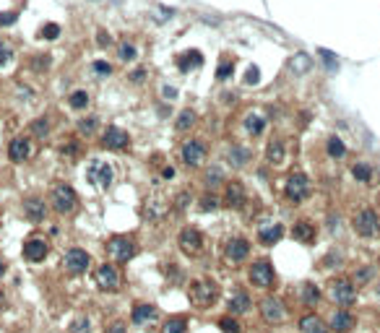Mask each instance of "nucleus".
Returning a JSON list of instances; mask_svg holds the SVG:
<instances>
[{
    "mask_svg": "<svg viewBox=\"0 0 380 333\" xmlns=\"http://www.w3.org/2000/svg\"><path fill=\"white\" fill-rule=\"evenodd\" d=\"M219 292L222 289L214 279H195L188 286V300L198 310H209L216 304V300H219Z\"/></svg>",
    "mask_w": 380,
    "mask_h": 333,
    "instance_id": "obj_1",
    "label": "nucleus"
},
{
    "mask_svg": "<svg viewBox=\"0 0 380 333\" xmlns=\"http://www.w3.org/2000/svg\"><path fill=\"white\" fill-rule=\"evenodd\" d=\"M50 208L55 211V214L60 216H70L73 211L78 208V193L73 185H68V182H58V185H52V190H50Z\"/></svg>",
    "mask_w": 380,
    "mask_h": 333,
    "instance_id": "obj_2",
    "label": "nucleus"
},
{
    "mask_svg": "<svg viewBox=\"0 0 380 333\" xmlns=\"http://www.w3.org/2000/svg\"><path fill=\"white\" fill-rule=\"evenodd\" d=\"M357 297H359V286L347 279V276H336V279L328 281V300L336 304V307H351L357 304Z\"/></svg>",
    "mask_w": 380,
    "mask_h": 333,
    "instance_id": "obj_3",
    "label": "nucleus"
},
{
    "mask_svg": "<svg viewBox=\"0 0 380 333\" xmlns=\"http://www.w3.org/2000/svg\"><path fill=\"white\" fill-rule=\"evenodd\" d=\"M104 250H107V255L112 258L115 266H125V263H130L133 258H135V253H138V245H135V239L130 234H115V237L107 239Z\"/></svg>",
    "mask_w": 380,
    "mask_h": 333,
    "instance_id": "obj_4",
    "label": "nucleus"
},
{
    "mask_svg": "<svg viewBox=\"0 0 380 333\" xmlns=\"http://www.w3.org/2000/svg\"><path fill=\"white\" fill-rule=\"evenodd\" d=\"M310 193H313V182H310V177H307L305 172H292L286 177V182H284V198L289 200V203H294V206H300L302 200H307L310 198Z\"/></svg>",
    "mask_w": 380,
    "mask_h": 333,
    "instance_id": "obj_5",
    "label": "nucleus"
},
{
    "mask_svg": "<svg viewBox=\"0 0 380 333\" xmlns=\"http://www.w3.org/2000/svg\"><path fill=\"white\" fill-rule=\"evenodd\" d=\"M248 281H250V286H255V289H260V292L274 289V284H276L274 263L266 261V258H260V261H253L250 268H248Z\"/></svg>",
    "mask_w": 380,
    "mask_h": 333,
    "instance_id": "obj_6",
    "label": "nucleus"
},
{
    "mask_svg": "<svg viewBox=\"0 0 380 333\" xmlns=\"http://www.w3.org/2000/svg\"><path fill=\"white\" fill-rule=\"evenodd\" d=\"M351 229L359 234V237H378L380 234V214L370 206H362L359 211H354L351 216Z\"/></svg>",
    "mask_w": 380,
    "mask_h": 333,
    "instance_id": "obj_7",
    "label": "nucleus"
},
{
    "mask_svg": "<svg viewBox=\"0 0 380 333\" xmlns=\"http://www.w3.org/2000/svg\"><path fill=\"white\" fill-rule=\"evenodd\" d=\"M206 156H209V146H206L203 138H188L180 146V159H183L185 166L190 169H198V166H203Z\"/></svg>",
    "mask_w": 380,
    "mask_h": 333,
    "instance_id": "obj_8",
    "label": "nucleus"
},
{
    "mask_svg": "<svg viewBox=\"0 0 380 333\" xmlns=\"http://www.w3.org/2000/svg\"><path fill=\"white\" fill-rule=\"evenodd\" d=\"M258 312H260V320L268 323V326H279V323L286 320V304L276 294H266L258 302Z\"/></svg>",
    "mask_w": 380,
    "mask_h": 333,
    "instance_id": "obj_9",
    "label": "nucleus"
},
{
    "mask_svg": "<svg viewBox=\"0 0 380 333\" xmlns=\"http://www.w3.org/2000/svg\"><path fill=\"white\" fill-rule=\"evenodd\" d=\"M177 245L185 255L195 258L206 250V237L198 227H185V229H180V234H177Z\"/></svg>",
    "mask_w": 380,
    "mask_h": 333,
    "instance_id": "obj_10",
    "label": "nucleus"
},
{
    "mask_svg": "<svg viewBox=\"0 0 380 333\" xmlns=\"http://www.w3.org/2000/svg\"><path fill=\"white\" fill-rule=\"evenodd\" d=\"M94 284L102 292H117V289H120V284H123V276H120V271H117L115 263L104 261V263H99L94 268Z\"/></svg>",
    "mask_w": 380,
    "mask_h": 333,
    "instance_id": "obj_11",
    "label": "nucleus"
},
{
    "mask_svg": "<svg viewBox=\"0 0 380 333\" xmlns=\"http://www.w3.org/2000/svg\"><path fill=\"white\" fill-rule=\"evenodd\" d=\"M86 180L94 185V188L99 190H107L112 185L115 180V172H112V166L102 162V159H89V166H86Z\"/></svg>",
    "mask_w": 380,
    "mask_h": 333,
    "instance_id": "obj_12",
    "label": "nucleus"
},
{
    "mask_svg": "<svg viewBox=\"0 0 380 333\" xmlns=\"http://www.w3.org/2000/svg\"><path fill=\"white\" fill-rule=\"evenodd\" d=\"M89 266H92V255H89L84 247H68L65 255H63V268H65L70 276L86 273Z\"/></svg>",
    "mask_w": 380,
    "mask_h": 333,
    "instance_id": "obj_13",
    "label": "nucleus"
},
{
    "mask_svg": "<svg viewBox=\"0 0 380 333\" xmlns=\"http://www.w3.org/2000/svg\"><path fill=\"white\" fill-rule=\"evenodd\" d=\"M250 239L248 237H229L227 242H224V261L229 266H237V263H245L250 258Z\"/></svg>",
    "mask_w": 380,
    "mask_h": 333,
    "instance_id": "obj_14",
    "label": "nucleus"
},
{
    "mask_svg": "<svg viewBox=\"0 0 380 333\" xmlns=\"http://www.w3.org/2000/svg\"><path fill=\"white\" fill-rule=\"evenodd\" d=\"M102 149L107 151H128L130 149V133L120 125H107L102 131Z\"/></svg>",
    "mask_w": 380,
    "mask_h": 333,
    "instance_id": "obj_15",
    "label": "nucleus"
},
{
    "mask_svg": "<svg viewBox=\"0 0 380 333\" xmlns=\"http://www.w3.org/2000/svg\"><path fill=\"white\" fill-rule=\"evenodd\" d=\"M143 211H146V216L151 221H164L169 216V211H172V200L164 196V193H151V196L146 198Z\"/></svg>",
    "mask_w": 380,
    "mask_h": 333,
    "instance_id": "obj_16",
    "label": "nucleus"
},
{
    "mask_svg": "<svg viewBox=\"0 0 380 333\" xmlns=\"http://www.w3.org/2000/svg\"><path fill=\"white\" fill-rule=\"evenodd\" d=\"M222 203L229 208H245L248 203V190L242 180H227L224 182V196H222Z\"/></svg>",
    "mask_w": 380,
    "mask_h": 333,
    "instance_id": "obj_17",
    "label": "nucleus"
},
{
    "mask_svg": "<svg viewBox=\"0 0 380 333\" xmlns=\"http://www.w3.org/2000/svg\"><path fill=\"white\" fill-rule=\"evenodd\" d=\"M50 253V242L44 237L39 234H34L29 239H24V247H21V255H24V261H29V263H42L44 258H47Z\"/></svg>",
    "mask_w": 380,
    "mask_h": 333,
    "instance_id": "obj_18",
    "label": "nucleus"
},
{
    "mask_svg": "<svg viewBox=\"0 0 380 333\" xmlns=\"http://www.w3.org/2000/svg\"><path fill=\"white\" fill-rule=\"evenodd\" d=\"M34 154V146H32V138L29 135H16L8 141V159L13 164H24L29 162Z\"/></svg>",
    "mask_w": 380,
    "mask_h": 333,
    "instance_id": "obj_19",
    "label": "nucleus"
},
{
    "mask_svg": "<svg viewBox=\"0 0 380 333\" xmlns=\"http://www.w3.org/2000/svg\"><path fill=\"white\" fill-rule=\"evenodd\" d=\"M357 326V315L347 307H336L328 318V331L331 333H349Z\"/></svg>",
    "mask_w": 380,
    "mask_h": 333,
    "instance_id": "obj_20",
    "label": "nucleus"
},
{
    "mask_svg": "<svg viewBox=\"0 0 380 333\" xmlns=\"http://www.w3.org/2000/svg\"><path fill=\"white\" fill-rule=\"evenodd\" d=\"M154 320H159V307L151 302H138L130 310V323L133 326H151Z\"/></svg>",
    "mask_w": 380,
    "mask_h": 333,
    "instance_id": "obj_21",
    "label": "nucleus"
},
{
    "mask_svg": "<svg viewBox=\"0 0 380 333\" xmlns=\"http://www.w3.org/2000/svg\"><path fill=\"white\" fill-rule=\"evenodd\" d=\"M284 237V224L279 221H260L258 224V242L263 247H274Z\"/></svg>",
    "mask_w": 380,
    "mask_h": 333,
    "instance_id": "obj_22",
    "label": "nucleus"
},
{
    "mask_svg": "<svg viewBox=\"0 0 380 333\" xmlns=\"http://www.w3.org/2000/svg\"><path fill=\"white\" fill-rule=\"evenodd\" d=\"M292 237L297 239L300 245H313L315 239H318V224L310 219H300V221H294V227H292Z\"/></svg>",
    "mask_w": 380,
    "mask_h": 333,
    "instance_id": "obj_23",
    "label": "nucleus"
},
{
    "mask_svg": "<svg viewBox=\"0 0 380 333\" xmlns=\"http://www.w3.org/2000/svg\"><path fill=\"white\" fill-rule=\"evenodd\" d=\"M253 310V297L245 292V289H237V292H232V297L227 300V312L234 318H240V315H245V312Z\"/></svg>",
    "mask_w": 380,
    "mask_h": 333,
    "instance_id": "obj_24",
    "label": "nucleus"
},
{
    "mask_svg": "<svg viewBox=\"0 0 380 333\" xmlns=\"http://www.w3.org/2000/svg\"><path fill=\"white\" fill-rule=\"evenodd\" d=\"M47 211H50V206L44 203V198L32 196V198L24 200V216L29 221H34V224H39V221L47 219Z\"/></svg>",
    "mask_w": 380,
    "mask_h": 333,
    "instance_id": "obj_25",
    "label": "nucleus"
},
{
    "mask_svg": "<svg viewBox=\"0 0 380 333\" xmlns=\"http://www.w3.org/2000/svg\"><path fill=\"white\" fill-rule=\"evenodd\" d=\"M224 159H227V164L234 166V169H242V166H248V162L253 159V151L248 149V146L232 143V146H227V154H224Z\"/></svg>",
    "mask_w": 380,
    "mask_h": 333,
    "instance_id": "obj_26",
    "label": "nucleus"
},
{
    "mask_svg": "<svg viewBox=\"0 0 380 333\" xmlns=\"http://www.w3.org/2000/svg\"><path fill=\"white\" fill-rule=\"evenodd\" d=\"M297 328H300V333H331L328 323H325L318 312H305V315L297 320Z\"/></svg>",
    "mask_w": 380,
    "mask_h": 333,
    "instance_id": "obj_27",
    "label": "nucleus"
},
{
    "mask_svg": "<svg viewBox=\"0 0 380 333\" xmlns=\"http://www.w3.org/2000/svg\"><path fill=\"white\" fill-rule=\"evenodd\" d=\"M284 159H286V146H284V141H282V138H271L268 146H266V162L271 166H282Z\"/></svg>",
    "mask_w": 380,
    "mask_h": 333,
    "instance_id": "obj_28",
    "label": "nucleus"
},
{
    "mask_svg": "<svg viewBox=\"0 0 380 333\" xmlns=\"http://www.w3.org/2000/svg\"><path fill=\"white\" fill-rule=\"evenodd\" d=\"M323 300V292H320V286H315L313 281H305L300 286V302L305 304V307H315Z\"/></svg>",
    "mask_w": 380,
    "mask_h": 333,
    "instance_id": "obj_29",
    "label": "nucleus"
},
{
    "mask_svg": "<svg viewBox=\"0 0 380 333\" xmlns=\"http://www.w3.org/2000/svg\"><path fill=\"white\" fill-rule=\"evenodd\" d=\"M242 123H245V133L253 135V138L263 135V131H266V117H263V115H258V112H248Z\"/></svg>",
    "mask_w": 380,
    "mask_h": 333,
    "instance_id": "obj_30",
    "label": "nucleus"
},
{
    "mask_svg": "<svg viewBox=\"0 0 380 333\" xmlns=\"http://www.w3.org/2000/svg\"><path fill=\"white\" fill-rule=\"evenodd\" d=\"M201 66H203V55L198 50H188V52H183L177 58V68L183 73H188L190 68H201Z\"/></svg>",
    "mask_w": 380,
    "mask_h": 333,
    "instance_id": "obj_31",
    "label": "nucleus"
},
{
    "mask_svg": "<svg viewBox=\"0 0 380 333\" xmlns=\"http://www.w3.org/2000/svg\"><path fill=\"white\" fill-rule=\"evenodd\" d=\"M190 323L185 315H169L164 323H161V333H188Z\"/></svg>",
    "mask_w": 380,
    "mask_h": 333,
    "instance_id": "obj_32",
    "label": "nucleus"
},
{
    "mask_svg": "<svg viewBox=\"0 0 380 333\" xmlns=\"http://www.w3.org/2000/svg\"><path fill=\"white\" fill-rule=\"evenodd\" d=\"M198 123V115H195V109H180V115H177V120H175V131L177 133H188L190 128H193Z\"/></svg>",
    "mask_w": 380,
    "mask_h": 333,
    "instance_id": "obj_33",
    "label": "nucleus"
},
{
    "mask_svg": "<svg viewBox=\"0 0 380 333\" xmlns=\"http://www.w3.org/2000/svg\"><path fill=\"white\" fill-rule=\"evenodd\" d=\"M351 177H354L359 185H370L373 182V166L367 162H354L351 164Z\"/></svg>",
    "mask_w": 380,
    "mask_h": 333,
    "instance_id": "obj_34",
    "label": "nucleus"
},
{
    "mask_svg": "<svg viewBox=\"0 0 380 333\" xmlns=\"http://www.w3.org/2000/svg\"><path fill=\"white\" fill-rule=\"evenodd\" d=\"M325 154H328V159H344V156H347V143H344L339 135H331L328 141H325Z\"/></svg>",
    "mask_w": 380,
    "mask_h": 333,
    "instance_id": "obj_35",
    "label": "nucleus"
},
{
    "mask_svg": "<svg viewBox=\"0 0 380 333\" xmlns=\"http://www.w3.org/2000/svg\"><path fill=\"white\" fill-rule=\"evenodd\" d=\"M96 128H99V117H94V115H86V117H81V120H76V131H78V135H94L96 133Z\"/></svg>",
    "mask_w": 380,
    "mask_h": 333,
    "instance_id": "obj_36",
    "label": "nucleus"
},
{
    "mask_svg": "<svg viewBox=\"0 0 380 333\" xmlns=\"http://www.w3.org/2000/svg\"><path fill=\"white\" fill-rule=\"evenodd\" d=\"M216 326L222 328V333H242V323L234 318V315H229V312L216 320Z\"/></svg>",
    "mask_w": 380,
    "mask_h": 333,
    "instance_id": "obj_37",
    "label": "nucleus"
},
{
    "mask_svg": "<svg viewBox=\"0 0 380 333\" xmlns=\"http://www.w3.org/2000/svg\"><path fill=\"white\" fill-rule=\"evenodd\" d=\"M29 133H32V135H37V138H44V135L50 133V117H47V115L34 117L32 123H29Z\"/></svg>",
    "mask_w": 380,
    "mask_h": 333,
    "instance_id": "obj_38",
    "label": "nucleus"
},
{
    "mask_svg": "<svg viewBox=\"0 0 380 333\" xmlns=\"http://www.w3.org/2000/svg\"><path fill=\"white\" fill-rule=\"evenodd\" d=\"M117 58H120L123 63H133L135 58H138V47H135L133 42L125 39V42L117 44Z\"/></svg>",
    "mask_w": 380,
    "mask_h": 333,
    "instance_id": "obj_39",
    "label": "nucleus"
},
{
    "mask_svg": "<svg viewBox=\"0 0 380 333\" xmlns=\"http://www.w3.org/2000/svg\"><path fill=\"white\" fill-rule=\"evenodd\" d=\"M203 182H206V188H211V190L227 182V180H224L222 166H211V169H206V174H203Z\"/></svg>",
    "mask_w": 380,
    "mask_h": 333,
    "instance_id": "obj_40",
    "label": "nucleus"
},
{
    "mask_svg": "<svg viewBox=\"0 0 380 333\" xmlns=\"http://www.w3.org/2000/svg\"><path fill=\"white\" fill-rule=\"evenodd\" d=\"M373 279H375V266H359L354 271V276H351V281H354L357 286H365Z\"/></svg>",
    "mask_w": 380,
    "mask_h": 333,
    "instance_id": "obj_41",
    "label": "nucleus"
},
{
    "mask_svg": "<svg viewBox=\"0 0 380 333\" xmlns=\"http://www.w3.org/2000/svg\"><path fill=\"white\" fill-rule=\"evenodd\" d=\"M89 101H92V97H89V91H84V89H78V91H73V94L68 97V104L73 109H86Z\"/></svg>",
    "mask_w": 380,
    "mask_h": 333,
    "instance_id": "obj_42",
    "label": "nucleus"
},
{
    "mask_svg": "<svg viewBox=\"0 0 380 333\" xmlns=\"http://www.w3.org/2000/svg\"><path fill=\"white\" fill-rule=\"evenodd\" d=\"M232 73H234V60L224 55L219 60V68H216V81H227V78H232Z\"/></svg>",
    "mask_w": 380,
    "mask_h": 333,
    "instance_id": "obj_43",
    "label": "nucleus"
},
{
    "mask_svg": "<svg viewBox=\"0 0 380 333\" xmlns=\"http://www.w3.org/2000/svg\"><path fill=\"white\" fill-rule=\"evenodd\" d=\"M68 333H92V320H89L86 315H78L73 323H70Z\"/></svg>",
    "mask_w": 380,
    "mask_h": 333,
    "instance_id": "obj_44",
    "label": "nucleus"
},
{
    "mask_svg": "<svg viewBox=\"0 0 380 333\" xmlns=\"http://www.w3.org/2000/svg\"><path fill=\"white\" fill-rule=\"evenodd\" d=\"M78 151H81V143H78V138H70L68 143H63V149H60V154L65 156V159H76L78 156Z\"/></svg>",
    "mask_w": 380,
    "mask_h": 333,
    "instance_id": "obj_45",
    "label": "nucleus"
},
{
    "mask_svg": "<svg viewBox=\"0 0 380 333\" xmlns=\"http://www.w3.org/2000/svg\"><path fill=\"white\" fill-rule=\"evenodd\" d=\"M39 36H42V39H58V36H60V24H52V21H47V24H44L42 26V29H39Z\"/></svg>",
    "mask_w": 380,
    "mask_h": 333,
    "instance_id": "obj_46",
    "label": "nucleus"
},
{
    "mask_svg": "<svg viewBox=\"0 0 380 333\" xmlns=\"http://www.w3.org/2000/svg\"><path fill=\"white\" fill-rule=\"evenodd\" d=\"M198 203H201V211H216V208L222 206V200L216 198L214 193H206V196H201V200H198Z\"/></svg>",
    "mask_w": 380,
    "mask_h": 333,
    "instance_id": "obj_47",
    "label": "nucleus"
},
{
    "mask_svg": "<svg viewBox=\"0 0 380 333\" xmlns=\"http://www.w3.org/2000/svg\"><path fill=\"white\" fill-rule=\"evenodd\" d=\"M50 55H34V58L29 60V66L34 68V70H37V73H42V70H47L50 68Z\"/></svg>",
    "mask_w": 380,
    "mask_h": 333,
    "instance_id": "obj_48",
    "label": "nucleus"
},
{
    "mask_svg": "<svg viewBox=\"0 0 380 333\" xmlns=\"http://www.w3.org/2000/svg\"><path fill=\"white\" fill-rule=\"evenodd\" d=\"M11 60H13V47L8 42H0V68L8 66Z\"/></svg>",
    "mask_w": 380,
    "mask_h": 333,
    "instance_id": "obj_49",
    "label": "nucleus"
},
{
    "mask_svg": "<svg viewBox=\"0 0 380 333\" xmlns=\"http://www.w3.org/2000/svg\"><path fill=\"white\" fill-rule=\"evenodd\" d=\"M245 83H248V86H258V83H260V68H258V66H250V68H248Z\"/></svg>",
    "mask_w": 380,
    "mask_h": 333,
    "instance_id": "obj_50",
    "label": "nucleus"
},
{
    "mask_svg": "<svg viewBox=\"0 0 380 333\" xmlns=\"http://www.w3.org/2000/svg\"><path fill=\"white\" fill-rule=\"evenodd\" d=\"M190 200H193V196L190 193H180V196H175V200H172V206H175L177 211H185L190 206Z\"/></svg>",
    "mask_w": 380,
    "mask_h": 333,
    "instance_id": "obj_51",
    "label": "nucleus"
},
{
    "mask_svg": "<svg viewBox=\"0 0 380 333\" xmlns=\"http://www.w3.org/2000/svg\"><path fill=\"white\" fill-rule=\"evenodd\" d=\"M92 70L96 73V76H110V73H112V66H110V63H104V60H94V63H92Z\"/></svg>",
    "mask_w": 380,
    "mask_h": 333,
    "instance_id": "obj_52",
    "label": "nucleus"
},
{
    "mask_svg": "<svg viewBox=\"0 0 380 333\" xmlns=\"http://www.w3.org/2000/svg\"><path fill=\"white\" fill-rule=\"evenodd\" d=\"M104 333H130V331H128V323L125 320H112L110 326L104 328Z\"/></svg>",
    "mask_w": 380,
    "mask_h": 333,
    "instance_id": "obj_53",
    "label": "nucleus"
},
{
    "mask_svg": "<svg viewBox=\"0 0 380 333\" xmlns=\"http://www.w3.org/2000/svg\"><path fill=\"white\" fill-rule=\"evenodd\" d=\"M112 42H115V39H112V34H110V32H104V29H99V32H96V44H99V47H110Z\"/></svg>",
    "mask_w": 380,
    "mask_h": 333,
    "instance_id": "obj_54",
    "label": "nucleus"
},
{
    "mask_svg": "<svg viewBox=\"0 0 380 333\" xmlns=\"http://www.w3.org/2000/svg\"><path fill=\"white\" fill-rule=\"evenodd\" d=\"M318 55L323 58V63H325V66H328L331 70H333V68H339V63H336V55H333V52H328V50H318Z\"/></svg>",
    "mask_w": 380,
    "mask_h": 333,
    "instance_id": "obj_55",
    "label": "nucleus"
},
{
    "mask_svg": "<svg viewBox=\"0 0 380 333\" xmlns=\"http://www.w3.org/2000/svg\"><path fill=\"white\" fill-rule=\"evenodd\" d=\"M146 76H149V70H146V68H135L128 78H130V83H135V86H138V83L146 81Z\"/></svg>",
    "mask_w": 380,
    "mask_h": 333,
    "instance_id": "obj_56",
    "label": "nucleus"
},
{
    "mask_svg": "<svg viewBox=\"0 0 380 333\" xmlns=\"http://www.w3.org/2000/svg\"><path fill=\"white\" fill-rule=\"evenodd\" d=\"M16 21H19V16H16L13 11H5V13H0V26H13Z\"/></svg>",
    "mask_w": 380,
    "mask_h": 333,
    "instance_id": "obj_57",
    "label": "nucleus"
},
{
    "mask_svg": "<svg viewBox=\"0 0 380 333\" xmlns=\"http://www.w3.org/2000/svg\"><path fill=\"white\" fill-rule=\"evenodd\" d=\"M161 177L172 180V177H175V166H161Z\"/></svg>",
    "mask_w": 380,
    "mask_h": 333,
    "instance_id": "obj_58",
    "label": "nucleus"
},
{
    "mask_svg": "<svg viewBox=\"0 0 380 333\" xmlns=\"http://www.w3.org/2000/svg\"><path fill=\"white\" fill-rule=\"evenodd\" d=\"M5 271H8V266H5V261H3V258H0V279H3V276H5Z\"/></svg>",
    "mask_w": 380,
    "mask_h": 333,
    "instance_id": "obj_59",
    "label": "nucleus"
},
{
    "mask_svg": "<svg viewBox=\"0 0 380 333\" xmlns=\"http://www.w3.org/2000/svg\"><path fill=\"white\" fill-rule=\"evenodd\" d=\"M0 224H3V214H0Z\"/></svg>",
    "mask_w": 380,
    "mask_h": 333,
    "instance_id": "obj_60",
    "label": "nucleus"
},
{
    "mask_svg": "<svg viewBox=\"0 0 380 333\" xmlns=\"http://www.w3.org/2000/svg\"><path fill=\"white\" fill-rule=\"evenodd\" d=\"M3 300H5V297H3V294H0V302H3Z\"/></svg>",
    "mask_w": 380,
    "mask_h": 333,
    "instance_id": "obj_61",
    "label": "nucleus"
}]
</instances>
